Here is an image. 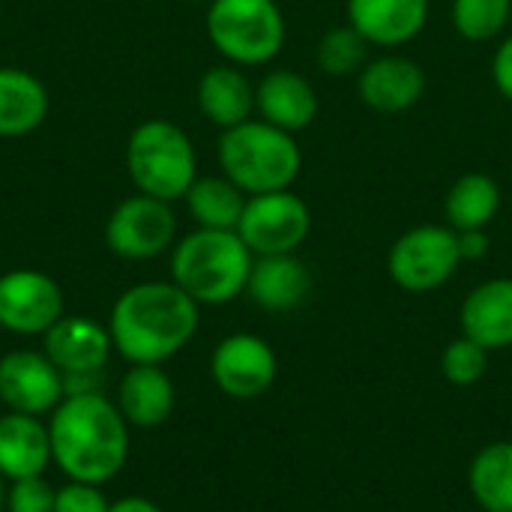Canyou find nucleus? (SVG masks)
I'll use <instances>...</instances> for the list:
<instances>
[{
	"instance_id": "obj_32",
	"label": "nucleus",
	"mask_w": 512,
	"mask_h": 512,
	"mask_svg": "<svg viewBox=\"0 0 512 512\" xmlns=\"http://www.w3.org/2000/svg\"><path fill=\"white\" fill-rule=\"evenodd\" d=\"M456 234H459L462 261H480V258H486V252H489L486 228H477V231H456Z\"/></svg>"
},
{
	"instance_id": "obj_12",
	"label": "nucleus",
	"mask_w": 512,
	"mask_h": 512,
	"mask_svg": "<svg viewBox=\"0 0 512 512\" xmlns=\"http://www.w3.org/2000/svg\"><path fill=\"white\" fill-rule=\"evenodd\" d=\"M279 372L276 351L252 333H234L222 339L210 357V375L216 387L231 399L264 396Z\"/></svg>"
},
{
	"instance_id": "obj_5",
	"label": "nucleus",
	"mask_w": 512,
	"mask_h": 512,
	"mask_svg": "<svg viewBox=\"0 0 512 512\" xmlns=\"http://www.w3.org/2000/svg\"><path fill=\"white\" fill-rule=\"evenodd\" d=\"M126 165L132 183L153 198L174 201L189 192L198 177L195 147L189 135L162 117L135 126L126 144Z\"/></svg>"
},
{
	"instance_id": "obj_11",
	"label": "nucleus",
	"mask_w": 512,
	"mask_h": 512,
	"mask_svg": "<svg viewBox=\"0 0 512 512\" xmlns=\"http://www.w3.org/2000/svg\"><path fill=\"white\" fill-rule=\"evenodd\" d=\"M66 399L63 372L45 351H9L0 360V402L9 411L42 417Z\"/></svg>"
},
{
	"instance_id": "obj_31",
	"label": "nucleus",
	"mask_w": 512,
	"mask_h": 512,
	"mask_svg": "<svg viewBox=\"0 0 512 512\" xmlns=\"http://www.w3.org/2000/svg\"><path fill=\"white\" fill-rule=\"evenodd\" d=\"M492 78H495V87L501 90V96L512 102V36H507V39L501 42V48L495 51Z\"/></svg>"
},
{
	"instance_id": "obj_4",
	"label": "nucleus",
	"mask_w": 512,
	"mask_h": 512,
	"mask_svg": "<svg viewBox=\"0 0 512 512\" xmlns=\"http://www.w3.org/2000/svg\"><path fill=\"white\" fill-rule=\"evenodd\" d=\"M219 165L246 195H264L294 186L303 168V153L291 132L267 120H246L222 132Z\"/></svg>"
},
{
	"instance_id": "obj_25",
	"label": "nucleus",
	"mask_w": 512,
	"mask_h": 512,
	"mask_svg": "<svg viewBox=\"0 0 512 512\" xmlns=\"http://www.w3.org/2000/svg\"><path fill=\"white\" fill-rule=\"evenodd\" d=\"M471 492L486 512H512V441H495L477 453Z\"/></svg>"
},
{
	"instance_id": "obj_33",
	"label": "nucleus",
	"mask_w": 512,
	"mask_h": 512,
	"mask_svg": "<svg viewBox=\"0 0 512 512\" xmlns=\"http://www.w3.org/2000/svg\"><path fill=\"white\" fill-rule=\"evenodd\" d=\"M108 512H162L153 501H147V498H120V501H114L111 504V510Z\"/></svg>"
},
{
	"instance_id": "obj_18",
	"label": "nucleus",
	"mask_w": 512,
	"mask_h": 512,
	"mask_svg": "<svg viewBox=\"0 0 512 512\" xmlns=\"http://www.w3.org/2000/svg\"><path fill=\"white\" fill-rule=\"evenodd\" d=\"M246 291L264 312H291L306 303L312 291V273L300 258H294V252L261 255L252 264Z\"/></svg>"
},
{
	"instance_id": "obj_22",
	"label": "nucleus",
	"mask_w": 512,
	"mask_h": 512,
	"mask_svg": "<svg viewBox=\"0 0 512 512\" xmlns=\"http://www.w3.org/2000/svg\"><path fill=\"white\" fill-rule=\"evenodd\" d=\"M48 117L45 84L24 69L0 66V138H18L39 129Z\"/></svg>"
},
{
	"instance_id": "obj_3",
	"label": "nucleus",
	"mask_w": 512,
	"mask_h": 512,
	"mask_svg": "<svg viewBox=\"0 0 512 512\" xmlns=\"http://www.w3.org/2000/svg\"><path fill=\"white\" fill-rule=\"evenodd\" d=\"M255 255L237 231L198 228L171 255V276L198 306H222L246 291Z\"/></svg>"
},
{
	"instance_id": "obj_35",
	"label": "nucleus",
	"mask_w": 512,
	"mask_h": 512,
	"mask_svg": "<svg viewBox=\"0 0 512 512\" xmlns=\"http://www.w3.org/2000/svg\"><path fill=\"white\" fill-rule=\"evenodd\" d=\"M207 3H210V0H207Z\"/></svg>"
},
{
	"instance_id": "obj_27",
	"label": "nucleus",
	"mask_w": 512,
	"mask_h": 512,
	"mask_svg": "<svg viewBox=\"0 0 512 512\" xmlns=\"http://www.w3.org/2000/svg\"><path fill=\"white\" fill-rule=\"evenodd\" d=\"M512 0H453V27L468 42H489L507 30Z\"/></svg>"
},
{
	"instance_id": "obj_19",
	"label": "nucleus",
	"mask_w": 512,
	"mask_h": 512,
	"mask_svg": "<svg viewBox=\"0 0 512 512\" xmlns=\"http://www.w3.org/2000/svg\"><path fill=\"white\" fill-rule=\"evenodd\" d=\"M462 333L486 351L512 345V279H489L477 285L462 306Z\"/></svg>"
},
{
	"instance_id": "obj_9",
	"label": "nucleus",
	"mask_w": 512,
	"mask_h": 512,
	"mask_svg": "<svg viewBox=\"0 0 512 512\" xmlns=\"http://www.w3.org/2000/svg\"><path fill=\"white\" fill-rule=\"evenodd\" d=\"M177 234V219L168 201L153 195H132L114 207L105 225V243L114 255L129 261H147L162 255Z\"/></svg>"
},
{
	"instance_id": "obj_6",
	"label": "nucleus",
	"mask_w": 512,
	"mask_h": 512,
	"mask_svg": "<svg viewBox=\"0 0 512 512\" xmlns=\"http://www.w3.org/2000/svg\"><path fill=\"white\" fill-rule=\"evenodd\" d=\"M207 36L234 66H261L285 45V18L276 0H210Z\"/></svg>"
},
{
	"instance_id": "obj_24",
	"label": "nucleus",
	"mask_w": 512,
	"mask_h": 512,
	"mask_svg": "<svg viewBox=\"0 0 512 512\" xmlns=\"http://www.w3.org/2000/svg\"><path fill=\"white\" fill-rule=\"evenodd\" d=\"M183 198L198 228L237 231L249 195L222 174V177H195V183Z\"/></svg>"
},
{
	"instance_id": "obj_13",
	"label": "nucleus",
	"mask_w": 512,
	"mask_h": 512,
	"mask_svg": "<svg viewBox=\"0 0 512 512\" xmlns=\"http://www.w3.org/2000/svg\"><path fill=\"white\" fill-rule=\"evenodd\" d=\"M114 351L108 327L84 315H63L45 333V357L63 378H96Z\"/></svg>"
},
{
	"instance_id": "obj_21",
	"label": "nucleus",
	"mask_w": 512,
	"mask_h": 512,
	"mask_svg": "<svg viewBox=\"0 0 512 512\" xmlns=\"http://www.w3.org/2000/svg\"><path fill=\"white\" fill-rule=\"evenodd\" d=\"M198 108L222 132L234 129V126L252 120L255 87L234 63L231 66H210L198 81Z\"/></svg>"
},
{
	"instance_id": "obj_7",
	"label": "nucleus",
	"mask_w": 512,
	"mask_h": 512,
	"mask_svg": "<svg viewBox=\"0 0 512 512\" xmlns=\"http://www.w3.org/2000/svg\"><path fill=\"white\" fill-rule=\"evenodd\" d=\"M459 264V234L450 225H417L405 231L387 258L390 279L408 294L438 291L456 276Z\"/></svg>"
},
{
	"instance_id": "obj_29",
	"label": "nucleus",
	"mask_w": 512,
	"mask_h": 512,
	"mask_svg": "<svg viewBox=\"0 0 512 512\" xmlns=\"http://www.w3.org/2000/svg\"><path fill=\"white\" fill-rule=\"evenodd\" d=\"M57 489L48 486L45 477H24L12 480L6 489V510L9 512H54Z\"/></svg>"
},
{
	"instance_id": "obj_14",
	"label": "nucleus",
	"mask_w": 512,
	"mask_h": 512,
	"mask_svg": "<svg viewBox=\"0 0 512 512\" xmlns=\"http://www.w3.org/2000/svg\"><path fill=\"white\" fill-rule=\"evenodd\" d=\"M360 102L378 114H402L414 108L426 93V72L417 60L402 54H384L369 60L357 75Z\"/></svg>"
},
{
	"instance_id": "obj_17",
	"label": "nucleus",
	"mask_w": 512,
	"mask_h": 512,
	"mask_svg": "<svg viewBox=\"0 0 512 512\" xmlns=\"http://www.w3.org/2000/svg\"><path fill=\"white\" fill-rule=\"evenodd\" d=\"M51 435L48 423L30 414L9 411L0 417V477L24 480L42 477L51 465Z\"/></svg>"
},
{
	"instance_id": "obj_10",
	"label": "nucleus",
	"mask_w": 512,
	"mask_h": 512,
	"mask_svg": "<svg viewBox=\"0 0 512 512\" xmlns=\"http://www.w3.org/2000/svg\"><path fill=\"white\" fill-rule=\"evenodd\" d=\"M63 318V291L42 270L0 276V327L15 336H45Z\"/></svg>"
},
{
	"instance_id": "obj_15",
	"label": "nucleus",
	"mask_w": 512,
	"mask_h": 512,
	"mask_svg": "<svg viewBox=\"0 0 512 512\" xmlns=\"http://www.w3.org/2000/svg\"><path fill=\"white\" fill-rule=\"evenodd\" d=\"M426 21L429 0H348V24L378 48L411 42L423 33Z\"/></svg>"
},
{
	"instance_id": "obj_8",
	"label": "nucleus",
	"mask_w": 512,
	"mask_h": 512,
	"mask_svg": "<svg viewBox=\"0 0 512 512\" xmlns=\"http://www.w3.org/2000/svg\"><path fill=\"white\" fill-rule=\"evenodd\" d=\"M312 231V213L309 204L291 192H264L249 195L237 234L249 246L252 255H291L303 246V240Z\"/></svg>"
},
{
	"instance_id": "obj_30",
	"label": "nucleus",
	"mask_w": 512,
	"mask_h": 512,
	"mask_svg": "<svg viewBox=\"0 0 512 512\" xmlns=\"http://www.w3.org/2000/svg\"><path fill=\"white\" fill-rule=\"evenodd\" d=\"M111 504L93 483H78L69 480L66 486L57 489L54 495V512H108Z\"/></svg>"
},
{
	"instance_id": "obj_1",
	"label": "nucleus",
	"mask_w": 512,
	"mask_h": 512,
	"mask_svg": "<svg viewBox=\"0 0 512 512\" xmlns=\"http://www.w3.org/2000/svg\"><path fill=\"white\" fill-rule=\"evenodd\" d=\"M51 459L78 483L102 486L114 480L129 456V423L117 402L99 390L66 393L48 420Z\"/></svg>"
},
{
	"instance_id": "obj_2",
	"label": "nucleus",
	"mask_w": 512,
	"mask_h": 512,
	"mask_svg": "<svg viewBox=\"0 0 512 512\" xmlns=\"http://www.w3.org/2000/svg\"><path fill=\"white\" fill-rule=\"evenodd\" d=\"M198 330V303L174 282H141L126 288L108 318V333L132 366H162L189 345Z\"/></svg>"
},
{
	"instance_id": "obj_23",
	"label": "nucleus",
	"mask_w": 512,
	"mask_h": 512,
	"mask_svg": "<svg viewBox=\"0 0 512 512\" xmlns=\"http://www.w3.org/2000/svg\"><path fill=\"white\" fill-rule=\"evenodd\" d=\"M498 210H501V186L495 177H489L483 171L462 174L444 198L447 225L453 231L489 228L495 222Z\"/></svg>"
},
{
	"instance_id": "obj_34",
	"label": "nucleus",
	"mask_w": 512,
	"mask_h": 512,
	"mask_svg": "<svg viewBox=\"0 0 512 512\" xmlns=\"http://www.w3.org/2000/svg\"><path fill=\"white\" fill-rule=\"evenodd\" d=\"M6 507V486H3V477H0V512Z\"/></svg>"
},
{
	"instance_id": "obj_28",
	"label": "nucleus",
	"mask_w": 512,
	"mask_h": 512,
	"mask_svg": "<svg viewBox=\"0 0 512 512\" xmlns=\"http://www.w3.org/2000/svg\"><path fill=\"white\" fill-rule=\"evenodd\" d=\"M489 369V351L468 339L465 333L459 339H453L447 348H444V357H441V372L450 384L456 387H471L477 384Z\"/></svg>"
},
{
	"instance_id": "obj_20",
	"label": "nucleus",
	"mask_w": 512,
	"mask_h": 512,
	"mask_svg": "<svg viewBox=\"0 0 512 512\" xmlns=\"http://www.w3.org/2000/svg\"><path fill=\"white\" fill-rule=\"evenodd\" d=\"M117 408L129 426L156 429L174 411V384L162 366L138 363L123 375L117 387Z\"/></svg>"
},
{
	"instance_id": "obj_26",
	"label": "nucleus",
	"mask_w": 512,
	"mask_h": 512,
	"mask_svg": "<svg viewBox=\"0 0 512 512\" xmlns=\"http://www.w3.org/2000/svg\"><path fill=\"white\" fill-rule=\"evenodd\" d=\"M315 60L321 72H327L330 78L360 75V69L369 63V42L360 30H354L351 24H342L321 36L315 48Z\"/></svg>"
},
{
	"instance_id": "obj_16",
	"label": "nucleus",
	"mask_w": 512,
	"mask_h": 512,
	"mask_svg": "<svg viewBox=\"0 0 512 512\" xmlns=\"http://www.w3.org/2000/svg\"><path fill=\"white\" fill-rule=\"evenodd\" d=\"M255 108L261 111V120L294 135L315 123L321 102L309 78L291 69H273L255 87Z\"/></svg>"
}]
</instances>
